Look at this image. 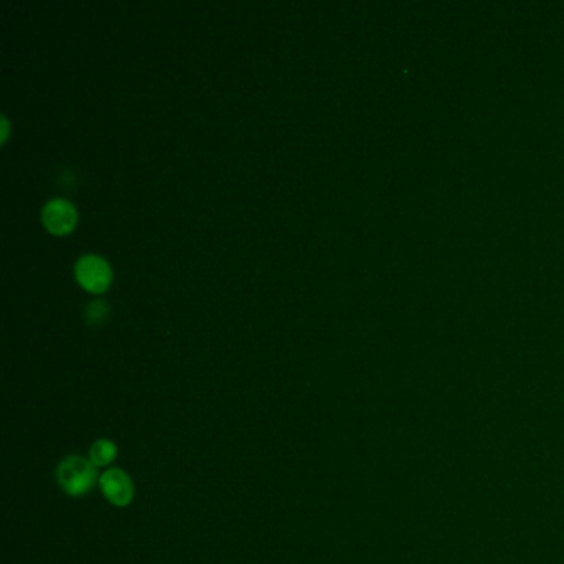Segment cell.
Masks as SVG:
<instances>
[{
  "mask_svg": "<svg viewBox=\"0 0 564 564\" xmlns=\"http://www.w3.org/2000/svg\"><path fill=\"white\" fill-rule=\"evenodd\" d=\"M59 485L68 497H85L99 483L98 472L93 462L80 455L65 457L57 468Z\"/></svg>",
  "mask_w": 564,
  "mask_h": 564,
  "instance_id": "cell-1",
  "label": "cell"
},
{
  "mask_svg": "<svg viewBox=\"0 0 564 564\" xmlns=\"http://www.w3.org/2000/svg\"><path fill=\"white\" fill-rule=\"evenodd\" d=\"M108 303L105 300H93L86 303L85 318L90 325H98L108 317Z\"/></svg>",
  "mask_w": 564,
  "mask_h": 564,
  "instance_id": "cell-6",
  "label": "cell"
},
{
  "mask_svg": "<svg viewBox=\"0 0 564 564\" xmlns=\"http://www.w3.org/2000/svg\"><path fill=\"white\" fill-rule=\"evenodd\" d=\"M42 221L50 232H70L76 223V210L67 199H50L42 210Z\"/></svg>",
  "mask_w": 564,
  "mask_h": 564,
  "instance_id": "cell-4",
  "label": "cell"
},
{
  "mask_svg": "<svg viewBox=\"0 0 564 564\" xmlns=\"http://www.w3.org/2000/svg\"><path fill=\"white\" fill-rule=\"evenodd\" d=\"M99 489L111 505L120 508L135 500V483L123 468H108L99 477Z\"/></svg>",
  "mask_w": 564,
  "mask_h": 564,
  "instance_id": "cell-3",
  "label": "cell"
},
{
  "mask_svg": "<svg viewBox=\"0 0 564 564\" xmlns=\"http://www.w3.org/2000/svg\"><path fill=\"white\" fill-rule=\"evenodd\" d=\"M116 455H118V447L110 439H99L90 449V460L97 468L111 466L116 460Z\"/></svg>",
  "mask_w": 564,
  "mask_h": 564,
  "instance_id": "cell-5",
  "label": "cell"
},
{
  "mask_svg": "<svg viewBox=\"0 0 564 564\" xmlns=\"http://www.w3.org/2000/svg\"><path fill=\"white\" fill-rule=\"evenodd\" d=\"M74 275L78 282L93 294L103 292L111 282L110 265L97 254H85L78 258L74 265Z\"/></svg>",
  "mask_w": 564,
  "mask_h": 564,
  "instance_id": "cell-2",
  "label": "cell"
}]
</instances>
